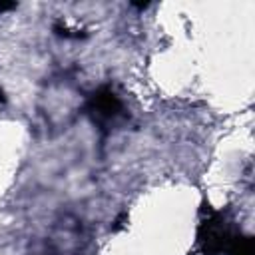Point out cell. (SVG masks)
Wrapping results in <instances>:
<instances>
[{"label": "cell", "instance_id": "obj_1", "mask_svg": "<svg viewBox=\"0 0 255 255\" xmlns=\"http://www.w3.org/2000/svg\"><path fill=\"white\" fill-rule=\"evenodd\" d=\"M122 106L112 92H100L92 102V112L100 122H112L120 114Z\"/></svg>", "mask_w": 255, "mask_h": 255}]
</instances>
